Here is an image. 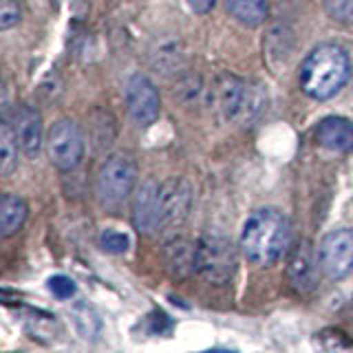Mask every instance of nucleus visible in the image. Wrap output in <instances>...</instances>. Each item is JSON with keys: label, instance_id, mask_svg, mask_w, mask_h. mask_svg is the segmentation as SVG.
Returning <instances> with one entry per match:
<instances>
[{"label": "nucleus", "instance_id": "nucleus-15", "mask_svg": "<svg viewBox=\"0 0 353 353\" xmlns=\"http://www.w3.org/2000/svg\"><path fill=\"white\" fill-rule=\"evenodd\" d=\"M27 203L16 194H5L0 199V236H14L27 221Z\"/></svg>", "mask_w": 353, "mask_h": 353}, {"label": "nucleus", "instance_id": "nucleus-20", "mask_svg": "<svg viewBox=\"0 0 353 353\" xmlns=\"http://www.w3.org/2000/svg\"><path fill=\"white\" fill-rule=\"evenodd\" d=\"M325 11L342 25H353V0H325Z\"/></svg>", "mask_w": 353, "mask_h": 353}, {"label": "nucleus", "instance_id": "nucleus-2", "mask_svg": "<svg viewBox=\"0 0 353 353\" xmlns=\"http://www.w3.org/2000/svg\"><path fill=\"white\" fill-rule=\"evenodd\" d=\"M351 75L349 55L336 44H320L301 66V86L314 99H329L340 93Z\"/></svg>", "mask_w": 353, "mask_h": 353}, {"label": "nucleus", "instance_id": "nucleus-18", "mask_svg": "<svg viewBox=\"0 0 353 353\" xmlns=\"http://www.w3.org/2000/svg\"><path fill=\"white\" fill-rule=\"evenodd\" d=\"M318 340L327 353H353V338L340 329H325L318 334Z\"/></svg>", "mask_w": 353, "mask_h": 353}, {"label": "nucleus", "instance_id": "nucleus-6", "mask_svg": "<svg viewBox=\"0 0 353 353\" xmlns=\"http://www.w3.org/2000/svg\"><path fill=\"white\" fill-rule=\"evenodd\" d=\"M47 152L55 168L73 170L84 157V137L75 121L60 119L47 135Z\"/></svg>", "mask_w": 353, "mask_h": 353}, {"label": "nucleus", "instance_id": "nucleus-9", "mask_svg": "<svg viewBox=\"0 0 353 353\" xmlns=\"http://www.w3.org/2000/svg\"><path fill=\"white\" fill-rule=\"evenodd\" d=\"M126 108L137 126H150L157 121L161 110L159 91L143 75H132L126 84Z\"/></svg>", "mask_w": 353, "mask_h": 353}, {"label": "nucleus", "instance_id": "nucleus-10", "mask_svg": "<svg viewBox=\"0 0 353 353\" xmlns=\"http://www.w3.org/2000/svg\"><path fill=\"white\" fill-rule=\"evenodd\" d=\"M318 265H320V259L314 252L312 243L301 241L292 250L290 265H287V276H290V285L298 294H309L316 290Z\"/></svg>", "mask_w": 353, "mask_h": 353}, {"label": "nucleus", "instance_id": "nucleus-17", "mask_svg": "<svg viewBox=\"0 0 353 353\" xmlns=\"http://www.w3.org/2000/svg\"><path fill=\"white\" fill-rule=\"evenodd\" d=\"M18 139L14 135V128H11L9 121H3L0 126V170L3 174H11L18 163Z\"/></svg>", "mask_w": 353, "mask_h": 353}, {"label": "nucleus", "instance_id": "nucleus-14", "mask_svg": "<svg viewBox=\"0 0 353 353\" xmlns=\"http://www.w3.org/2000/svg\"><path fill=\"white\" fill-rule=\"evenodd\" d=\"M316 141L334 152H353V121L345 117H325L316 128Z\"/></svg>", "mask_w": 353, "mask_h": 353}, {"label": "nucleus", "instance_id": "nucleus-22", "mask_svg": "<svg viewBox=\"0 0 353 353\" xmlns=\"http://www.w3.org/2000/svg\"><path fill=\"white\" fill-rule=\"evenodd\" d=\"M20 16H22V11H20L18 0H0V27L11 29L20 22Z\"/></svg>", "mask_w": 353, "mask_h": 353}, {"label": "nucleus", "instance_id": "nucleus-12", "mask_svg": "<svg viewBox=\"0 0 353 353\" xmlns=\"http://www.w3.org/2000/svg\"><path fill=\"white\" fill-rule=\"evenodd\" d=\"M11 128H14L20 150L25 152L27 157H36L42 146V121H40L38 110H33L31 106H20L16 110Z\"/></svg>", "mask_w": 353, "mask_h": 353}, {"label": "nucleus", "instance_id": "nucleus-19", "mask_svg": "<svg viewBox=\"0 0 353 353\" xmlns=\"http://www.w3.org/2000/svg\"><path fill=\"white\" fill-rule=\"evenodd\" d=\"M99 245H102V250L108 254H124L130 248V239L124 234V232L106 230V232H102V236H99Z\"/></svg>", "mask_w": 353, "mask_h": 353}, {"label": "nucleus", "instance_id": "nucleus-1", "mask_svg": "<svg viewBox=\"0 0 353 353\" xmlns=\"http://www.w3.org/2000/svg\"><path fill=\"white\" fill-rule=\"evenodd\" d=\"M292 228L283 212L274 208L256 210L241 232V250L254 265H274L290 250Z\"/></svg>", "mask_w": 353, "mask_h": 353}, {"label": "nucleus", "instance_id": "nucleus-4", "mask_svg": "<svg viewBox=\"0 0 353 353\" xmlns=\"http://www.w3.org/2000/svg\"><path fill=\"white\" fill-rule=\"evenodd\" d=\"M137 183V165L128 157H108L95 176V194L104 208H117L132 194Z\"/></svg>", "mask_w": 353, "mask_h": 353}, {"label": "nucleus", "instance_id": "nucleus-5", "mask_svg": "<svg viewBox=\"0 0 353 353\" xmlns=\"http://www.w3.org/2000/svg\"><path fill=\"white\" fill-rule=\"evenodd\" d=\"M212 97L219 113L230 121H248L256 115L261 104L259 88L245 84V80H241L236 75L216 77Z\"/></svg>", "mask_w": 353, "mask_h": 353}, {"label": "nucleus", "instance_id": "nucleus-24", "mask_svg": "<svg viewBox=\"0 0 353 353\" xmlns=\"http://www.w3.org/2000/svg\"><path fill=\"white\" fill-rule=\"evenodd\" d=\"M185 3L194 11V14H208V11L214 7L216 0H185Z\"/></svg>", "mask_w": 353, "mask_h": 353}, {"label": "nucleus", "instance_id": "nucleus-11", "mask_svg": "<svg viewBox=\"0 0 353 353\" xmlns=\"http://www.w3.org/2000/svg\"><path fill=\"white\" fill-rule=\"evenodd\" d=\"M159 188L154 179L143 181L132 201V223L143 234H152L159 230Z\"/></svg>", "mask_w": 353, "mask_h": 353}, {"label": "nucleus", "instance_id": "nucleus-7", "mask_svg": "<svg viewBox=\"0 0 353 353\" xmlns=\"http://www.w3.org/2000/svg\"><path fill=\"white\" fill-rule=\"evenodd\" d=\"M320 270H323L331 281H342L353 272V230L340 228L329 232L320 241L318 248Z\"/></svg>", "mask_w": 353, "mask_h": 353}, {"label": "nucleus", "instance_id": "nucleus-13", "mask_svg": "<svg viewBox=\"0 0 353 353\" xmlns=\"http://www.w3.org/2000/svg\"><path fill=\"white\" fill-rule=\"evenodd\" d=\"M163 263L174 279H188L196 272V243L188 239H172L163 245Z\"/></svg>", "mask_w": 353, "mask_h": 353}, {"label": "nucleus", "instance_id": "nucleus-3", "mask_svg": "<svg viewBox=\"0 0 353 353\" xmlns=\"http://www.w3.org/2000/svg\"><path fill=\"white\" fill-rule=\"evenodd\" d=\"M239 268V252L228 236L205 234L196 241V274L212 285H228Z\"/></svg>", "mask_w": 353, "mask_h": 353}, {"label": "nucleus", "instance_id": "nucleus-21", "mask_svg": "<svg viewBox=\"0 0 353 353\" xmlns=\"http://www.w3.org/2000/svg\"><path fill=\"white\" fill-rule=\"evenodd\" d=\"M51 3L75 20L86 18L88 11H91V0H51Z\"/></svg>", "mask_w": 353, "mask_h": 353}, {"label": "nucleus", "instance_id": "nucleus-8", "mask_svg": "<svg viewBox=\"0 0 353 353\" xmlns=\"http://www.w3.org/2000/svg\"><path fill=\"white\" fill-rule=\"evenodd\" d=\"M192 210V185L181 176L163 181L159 188V230L179 228Z\"/></svg>", "mask_w": 353, "mask_h": 353}, {"label": "nucleus", "instance_id": "nucleus-23", "mask_svg": "<svg viewBox=\"0 0 353 353\" xmlns=\"http://www.w3.org/2000/svg\"><path fill=\"white\" fill-rule=\"evenodd\" d=\"M49 290L55 298H60V301H66V298H71L75 294V283L69 279V276H51L49 279Z\"/></svg>", "mask_w": 353, "mask_h": 353}, {"label": "nucleus", "instance_id": "nucleus-16", "mask_svg": "<svg viewBox=\"0 0 353 353\" xmlns=\"http://www.w3.org/2000/svg\"><path fill=\"white\" fill-rule=\"evenodd\" d=\"M225 9L243 25L259 27L268 20L270 5L268 0H225Z\"/></svg>", "mask_w": 353, "mask_h": 353}, {"label": "nucleus", "instance_id": "nucleus-25", "mask_svg": "<svg viewBox=\"0 0 353 353\" xmlns=\"http://www.w3.org/2000/svg\"><path fill=\"white\" fill-rule=\"evenodd\" d=\"M203 353H236V351H232V349H208Z\"/></svg>", "mask_w": 353, "mask_h": 353}]
</instances>
